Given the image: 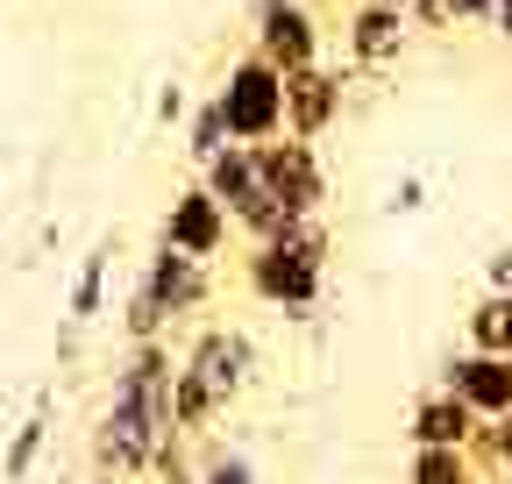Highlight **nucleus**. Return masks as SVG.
Instances as JSON below:
<instances>
[{
	"label": "nucleus",
	"instance_id": "obj_1",
	"mask_svg": "<svg viewBox=\"0 0 512 484\" xmlns=\"http://www.w3.org/2000/svg\"><path fill=\"white\" fill-rule=\"evenodd\" d=\"M242 285L264 299V307H278L285 321H313L320 292H328V221L292 214L271 242H249Z\"/></svg>",
	"mask_w": 512,
	"mask_h": 484
},
{
	"label": "nucleus",
	"instance_id": "obj_2",
	"mask_svg": "<svg viewBox=\"0 0 512 484\" xmlns=\"http://www.w3.org/2000/svg\"><path fill=\"white\" fill-rule=\"evenodd\" d=\"M221 100V114H228V136L235 143H278L285 136V72L278 65H264V57H242V65L228 72V86L214 93Z\"/></svg>",
	"mask_w": 512,
	"mask_h": 484
},
{
	"label": "nucleus",
	"instance_id": "obj_3",
	"mask_svg": "<svg viewBox=\"0 0 512 484\" xmlns=\"http://www.w3.org/2000/svg\"><path fill=\"white\" fill-rule=\"evenodd\" d=\"M178 371L185 378H200L214 399H221V413L256 385V371H264V356H256V335L249 328H228V321H214V328H200L185 342V356H178Z\"/></svg>",
	"mask_w": 512,
	"mask_h": 484
},
{
	"label": "nucleus",
	"instance_id": "obj_4",
	"mask_svg": "<svg viewBox=\"0 0 512 484\" xmlns=\"http://www.w3.org/2000/svg\"><path fill=\"white\" fill-rule=\"evenodd\" d=\"M171 435H178V428H157L143 406L107 399L100 428H93V470H100V477H150V463H157V449H164Z\"/></svg>",
	"mask_w": 512,
	"mask_h": 484
},
{
	"label": "nucleus",
	"instance_id": "obj_5",
	"mask_svg": "<svg viewBox=\"0 0 512 484\" xmlns=\"http://www.w3.org/2000/svg\"><path fill=\"white\" fill-rule=\"evenodd\" d=\"M256 171H264V193L285 214H320L328 207V164L313 143L285 136V143H256Z\"/></svg>",
	"mask_w": 512,
	"mask_h": 484
},
{
	"label": "nucleus",
	"instance_id": "obj_6",
	"mask_svg": "<svg viewBox=\"0 0 512 484\" xmlns=\"http://www.w3.org/2000/svg\"><path fill=\"white\" fill-rule=\"evenodd\" d=\"M136 285L157 299V314H164V321H185V314H200L207 299H214V271H207L200 257L171 250V242H157V257L143 264V278H136Z\"/></svg>",
	"mask_w": 512,
	"mask_h": 484
},
{
	"label": "nucleus",
	"instance_id": "obj_7",
	"mask_svg": "<svg viewBox=\"0 0 512 484\" xmlns=\"http://www.w3.org/2000/svg\"><path fill=\"white\" fill-rule=\"evenodd\" d=\"M441 392H456L477 420H505L512 413V356L456 349V356L441 363Z\"/></svg>",
	"mask_w": 512,
	"mask_h": 484
},
{
	"label": "nucleus",
	"instance_id": "obj_8",
	"mask_svg": "<svg viewBox=\"0 0 512 484\" xmlns=\"http://www.w3.org/2000/svg\"><path fill=\"white\" fill-rule=\"evenodd\" d=\"M228 228H235V214H228L207 186H185V193L171 200V214H164V242H171V250H185V257H200V264H214V257L228 250Z\"/></svg>",
	"mask_w": 512,
	"mask_h": 484
},
{
	"label": "nucleus",
	"instance_id": "obj_9",
	"mask_svg": "<svg viewBox=\"0 0 512 484\" xmlns=\"http://www.w3.org/2000/svg\"><path fill=\"white\" fill-rule=\"evenodd\" d=\"M335 114H342V72H328V65L285 72V136L320 143L335 129Z\"/></svg>",
	"mask_w": 512,
	"mask_h": 484
},
{
	"label": "nucleus",
	"instance_id": "obj_10",
	"mask_svg": "<svg viewBox=\"0 0 512 484\" xmlns=\"http://www.w3.org/2000/svg\"><path fill=\"white\" fill-rule=\"evenodd\" d=\"M256 57L278 65V72L320 65V29H313V15L299 8V0H285V8H256Z\"/></svg>",
	"mask_w": 512,
	"mask_h": 484
},
{
	"label": "nucleus",
	"instance_id": "obj_11",
	"mask_svg": "<svg viewBox=\"0 0 512 484\" xmlns=\"http://www.w3.org/2000/svg\"><path fill=\"white\" fill-rule=\"evenodd\" d=\"M477 428H484V420H477L456 392H427V399H413V413H406V442H413V449H470Z\"/></svg>",
	"mask_w": 512,
	"mask_h": 484
},
{
	"label": "nucleus",
	"instance_id": "obj_12",
	"mask_svg": "<svg viewBox=\"0 0 512 484\" xmlns=\"http://www.w3.org/2000/svg\"><path fill=\"white\" fill-rule=\"evenodd\" d=\"M413 36V15L392 8V0H363L349 15V57L356 65H399V50Z\"/></svg>",
	"mask_w": 512,
	"mask_h": 484
},
{
	"label": "nucleus",
	"instance_id": "obj_13",
	"mask_svg": "<svg viewBox=\"0 0 512 484\" xmlns=\"http://www.w3.org/2000/svg\"><path fill=\"white\" fill-rule=\"evenodd\" d=\"M463 349H484V356H512V292H484L477 307L463 314Z\"/></svg>",
	"mask_w": 512,
	"mask_h": 484
},
{
	"label": "nucleus",
	"instance_id": "obj_14",
	"mask_svg": "<svg viewBox=\"0 0 512 484\" xmlns=\"http://www.w3.org/2000/svg\"><path fill=\"white\" fill-rule=\"evenodd\" d=\"M43 442H50V392L29 406V420L8 435V449H0V477H8V484H29V470H36Z\"/></svg>",
	"mask_w": 512,
	"mask_h": 484
},
{
	"label": "nucleus",
	"instance_id": "obj_15",
	"mask_svg": "<svg viewBox=\"0 0 512 484\" xmlns=\"http://www.w3.org/2000/svg\"><path fill=\"white\" fill-rule=\"evenodd\" d=\"M406 484H484V477H477L470 449H413Z\"/></svg>",
	"mask_w": 512,
	"mask_h": 484
},
{
	"label": "nucleus",
	"instance_id": "obj_16",
	"mask_svg": "<svg viewBox=\"0 0 512 484\" xmlns=\"http://www.w3.org/2000/svg\"><path fill=\"white\" fill-rule=\"evenodd\" d=\"M107 264H114L107 242L79 264V278H72V321H100V314H107Z\"/></svg>",
	"mask_w": 512,
	"mask_h": 484
},
{
	"label": "nucleus",
	"instance_id": "obj_17",
	"mask_svg": "<svg viewBox=\"0 0 512 484\" xmlns=\"http://www.w3.org/2000/svg\"><path fill=\"white\" fill-rule=\"evenodd\" d=\"M470 463H477V477H484V484L512 477V413H505V420H484V428H477Z\"/></svg>",
	"mask_w": 512,
	"mask_h": 484
},
{
	"label": "nucleus",
	"instance_id": "obj_18",
	"mask_svg": "<svg viewBox=\"0 0 512 484\" xmlns=\"http://www.w3.org/2000/svg\"><path fill=\"white\" fill-rule=\"evenodd\" d=\"M200 484H264V477H256V463H249L242 449L207 442V449H200Z\"/></svg>",
	"mask_w": 512,
	"mask_h": 484
},
{
	"label": "nucleus",
	"instance_id": "obj_19",
	"mask_svg": "<svg viewBox=\"0 0 512 484\" xmlns=\"http://www.w3.org/2000/svg\"><path fill=\"white\" fill-rule=\"evenodd\" d=\"M228 143H235V136H228V114H221V100H207L200 114H192V157H200V164H214Z\"/></svg>",
	"mask_w": 512,
	"mask_h": 484
},
{
	"label": "nucleus",
	"instance_id": "obj_20",
	"mask_svg": "<svg viewBox=\"0 0 512 484\" xmlns=\"http://www.w3.org/2000/svg\"><path fill=\"white\" fill-rule=\"evenodd\" d=\"M164 328H171V321L157 314V299L136 285V292H128V307H121V335H128V342H164Z\"/></svg>",
	"mask_w": 512,
	"mask_h": 484
},
{
	"label": "nucleus",
	"instance_id": "obj_21",
	"mask_svg": "<svg viewBox=\"0 0 512 484\" xmlns=\"http://www.w3.org/2000/svg\"><path fill=\"white\" fill-rule=\"evenodd\" d=\"M484 292H512V242H505V250H491V264H484Z\"/></svg>",
	"mask_w": 512,
	"mask_h": 484
},
{
	"label": "nucleus",
	"instance_id": "obj_22",
	"mask_svg": "<svg viewBox=\"0 0 512 484\" xmlns=\"http://www.w3.org/2000/svg\"><path fill=\"white\" fill-rule=\"evenodd\" d=\"M491 8H498V0H448V15H456V22H491Z\"/></svg>",
	"mask_w": 512,
	"mask_h": 484
},
{
	"label": "nucleus",
	"instance_id": "obj_23",
	"mask_svg": "<svg viewBox=\"0 0 512 484\" xmlns=\"http://www.w3.org/2000/svg\"><path fill=\"white\" fill-rule=\"evenodd\" d=\"M392 207H399V214H413V207H420V178H406V186L392 193Z\"/></svg>",
	"mask_w": 512,
	"mask_h": 484
},
{
	"label": "nucleus",
	"instance_id": "obj_24",
	"mask_svg": "<svg viewBox=\"0 0 512 484\" xmlns=\"http://www.w3.org/2000/svg\"><path fill=\"white\" fill-rule=\"evenodd\" d=\"M491 29H498V36L512 43V0H498V8H491Z\"/></svg>",
	"mask_w": 512,
	"mask_h": 484
},
{
	"label": "nucleus",
	"instance_id": "obj_25",
	"mask_svg": "<svg viewBox=\"0 0 512 484\" xmlns=\"http://www.w3.org/2000/svg\"><path fill=\"white\" fill-rule=\"evenodd\" d=\"M392 8H413V0H392Z\"/></svg>",
	"mask_w": 512,
	"mask_h": 484
},
{
	"label": "nucleus",
	"instance_id": "obj_26",
	"mask_svg": "<svg viewBox=\"0 0 512 484\" xmlns=\"http://www.w3.org/2000/svg\"><path fill=\"white\" fill-rule=\"evenodd\" d=\"M498 484H512V477H498Z\"/></svg>",
	"mask_w": 512,
	"mask_h": 484
}]
</instances>
